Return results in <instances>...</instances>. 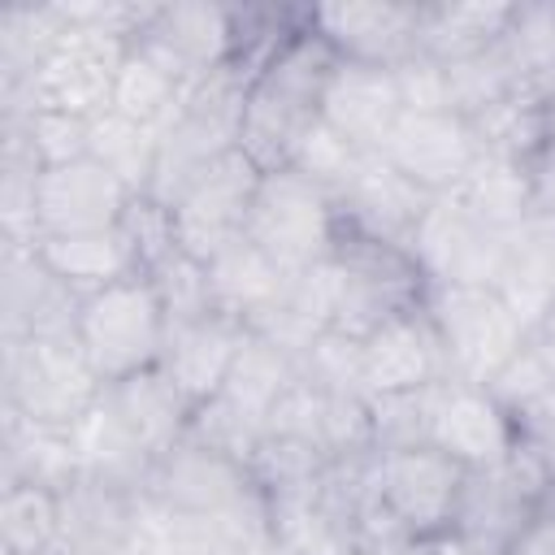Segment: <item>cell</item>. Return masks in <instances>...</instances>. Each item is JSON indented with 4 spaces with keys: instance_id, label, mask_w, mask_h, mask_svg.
Returning <instances> with one entry per match:
<instances>
[{
    "instance_id": "6da1fadb",
    "label": "cell",
    "mask_w": 555,
    "mask_h": 555,
    "mask_svg": "<svg viewBox=\"0 0 555 555\" xmlns=\"http://www.w3.org/2000/svg\"><path fill=\"white\" fill-rule=\"evenodd\" d=\"M334 69H338V56L308 26V17L256 69V78L247 82L238 147L260 165V173H278L291 165L299 139L321 121V100Z\"/></svg>"
},
{
    "instance_id": "7a4b0ae2",
    "label": "cell",
    "mask_w": 555,
    "mask_h": 555,
    "mask_svg": "<svg viewBox=\"0 0 555 555\" xmlns=\"http://www.w3.org/2000/svg\"><path fill=\"white\" fill-rule=\"evenodd\" d=\"M78 347L87 351L100 382H121L139 369L160 364L169 343V317L147 273L126 278L117 286H104L78 304L74 325Z\"/></svg>"
},
{
    "instance_id": "3957f363",
    "label": "cell",
    "mask_w": 555,
    "mask_h": 555,
    "mask_svg": "<svg viewBox=\"0 0 555 555\" xmlns=\"http://www.w3.org/2000/svg\"><path fill=\"white\" fill-rule=\"evenodd\" d=\"M4 408L35 421L74 429L104 395L100 373L91 369L78 338H22L4 343Z\"/></svg>"
},
{
    "instance_id": "277c9868",
    "label": "cell",
    "mask_w": 555,
    "mask_h": 555,
    "mask_svg": "<svg viewBox=\"0 0 555 555\" xmlns=\"http://www.w3.org/2000/svg\"><path fill=\"white\" fill-rule=\"evenodd\" d=\"M425 312L442 338L451 382L486 386L529 338L494 286H425Z\"/></svg>"
},
{
    "instance_id": "5b68a950",
    "label": "cell",
    "mask_w": 555,
    "mask_h": 555,
    "mask_svg": "<svg viewBox=\"0 0 555 555\" xmlns=\"http://www.w3.org/2000/svg\"><path fill=\"white\" fill-rule=\"evenodd\" d=\"M126 52H130V39L65 26L56 48L26 78V87L13 95H0V108H52V113L91 121L108 108Z\"/></svg>"
},
{
    "instance_id": "8992f818",
    "label": "cell",
    "mask_w": 555,
    "mask_h": 555,
    "mask_svg": "<svg viewBox=\"0 0 555 555\" xmlns=\"http://www.w3.org/2000/svg\"><path fill=\"white\" fill-rule=\"evenodd\" d=\"M247 238L264 256H273L286 273H304L325 256H334V243H338L334 195L295 169L264 173L247 217Z\"/></svg>"
},
{
    "instance_id": "52a82bcc",
    "label": "cell",
    "mask_w": 555,
    "mask_h": 555,
    "mask_svg": "<svg viewBox=\"0 0 555 555\" xmlns=\"http://www.w3.org/2000/svg\"><path fill=\"white\" fill-rule=\"evenodd\" d=\"M260 178H264L260 165L243 147L225 152L204 173H195L186 182V191L169 204V221H173L178 247L208 264L221 247L243 238L251 204H256V191H260Z\"/></svg>"
},
{
    "instance_id": "ba28073f",
    "label": "cell",
    "mask_w": 555,
    "mask_h": 555,
    "mask_svg": "<svg viewBox=\"0 0 555 555\" xmlns=\"http://www.w3.org/2000/svg\"><path fill=\"white\" fill-rule=\"evenodd\" d=\"M425 286H494L507 264V238L486 230L455 195H438L408 238Z\"/></svg>"
},
{
    "instance_id": "9c48e42d",
    "label": "cell",
    "mask_w": 555,
    "mask_h": 555,
    "mask_svg": "<svg viewBox=\"0 0 555 555\" xmlns=\"http://www.w3.org/2000/svg\"><path fill=\"white\" fill-rule=\"evenodd\" d=\"M377 156L390 160L421 191L451 195L481 160V139H477L473 121L455 108H434V113L403 108V117L395 121V130L386 134Z\"/></svg>"
},
{
    "instance_id": "30bf717a",
    "label": "cell",
    "mask_w": 555,
    "mask_h": 555,
    "mask_svg": "<svg viewBox=\"0 0 555 555\" xmlns=\"http://www.w3.org/2000/svg\"><path fill=\"white\" fill-rule=\"evenodd\" d=\"M143 494L182 516H230L264 499L247 464L195 447L186 438L152 464Z\"/></svg>"
},
{
    "instance_id": "8fae6325",
    "label": "cell",
    "mask_w": 555,
    "mask_h": 555,
    "mask_svg": "<svg viewBox=\"0 0 555 555\" xmlns=\"http://www.w3.org/2000/svg\"><path fill=\"white\" fill-rule=\"evenodd\" d=\"M464 473L468 468H460L438 447L386 451L377 455V499L386 503V512L399 520L408 538L425 542L451 529Z\"/></svg>"
},
{
    "instance_id": "7c38bea8",
    "label": "cell",
    "mask_w": 555,
    "mask_h": 555,
    "mask_svg": "<svg viewBox=\"0 0 555 555\" xmlns=\"http://www.w3.org/2000/svg\"><path fill=\"white\" fill-rule=\"evenodd\" d=\"M421 4L408 0H343L312 4L308 26L334 48L338 61L395 69L416 52Z\"/></svg>"
},
{
    "instance_id": "4fadbf2b",
    "label": "cell",
    "mask_w": 555,
    "mask_h": 555,
    "mask_svg": "<svg viewBox=\"0 0 555 555\" xmlns=\"http://www.w3.org/2000/svg\"><path fill=\"white\" fill-rule=\"evenodd\" d=\"M434 199L438 195L421 191L390 160H382L377 152H369L360 160V169L351 173V182L334 195L338 234H356V238L408 247V238L416 234V225H421V217L429 212Z\"/></svg>"
},
{
    "instance_id": "5bb4252c",
    "label": "cell",
    "mask_w": 555,
    "mask_h": 555,
    "mask_svg": "<svg viewBox=\"0 0 555 555\" xmlns=\"http://www.w3.org/2000/svg\"><path fill=\"white\" fill-rule=\"evenodd\" d=\"M126 182H117L104 165L91 156L39 169L35 178V225L39 234H87V230H113L126 221L130 204Z\"/></svg>"
},
{
    "instance_id": "9a60e30c",
    "label": "cell",
    "mask_w": 555,
    "mask_h": 555,
    "mask_svg": "<svg viewBox=\"0 0 555 555\" xmlns=\"http://www.w3.org/2000/svg\"><path fill=\"white\" fill-rule=\"evenodd\" d=\"M134 43L156 52L173 74H182L195 87L234 56V4H212V0L156 4L147 26L134 35Z\"/></svg>"
},
{
    "instance_id": "2e32d148",
    "label": "cell",
    "mask_w": 555,
    "mask_h": 555,
    "mask_svg": "<svg viewBox=\"0 0 555 555\" xmlns=\"http://www.w3.org/2000/svg\"><path fill=\"white\" fill-rule=\"evenodd\" d=\"M360 356H364L369 399L390 395V390H416V386L451 382L447 351H442V338L425 312V299L386 317L369 338H360Z\"/></svg>"
},
{
    "instance_id": "e0dca14e",
    "label": "cell",
    "mask_w": 555,
    "mask_h": 555,
    "mask_svg": "<svg viewBox=\"0 0 555 555\" xmlns=\"http://www.w3.org/2000/svg\"><path fill=\"white\" fill-rule=\"evenodd\" d=\"M78 295L52 278V269L35 256V247H4L0 264V312L4 343L22 338H74Z\"/></svg>"
},
{
    "instance_id": "ac0fdd59",
    "label": "cell",
    "mask_w": 555,
    "mask_h": 555,
    "mask_svg": "<svg viewBox=\"0 0 555 555\" xmlns=\"http://www.w3.org/2000/svg\"><path fill=\"white\" fill-rule=\"evenodd\" d=\"M429 447L451 455L460 468H494L516 447V421L507 408L494 403L486 386L447 382L438 395Z\"/></svg>"
},
{
    "instance_id": "d6986e66",
    "label": "cell",
    "mask_w": 555,
    "mask_h": 555,
    "mask_svg": "<svg viewBox=\"0 0 555 555\" xmlns=\"http://www.w3.org/2000/svg\"><path fill=\"white\" fill-rule=\"evenodd\" d=\"M104 408L117 416V425L152 455L160 460L165 451H173L186 438V421H191V399L182 395V386L169 377L165 364L139 369L121 382L104 386Z\"/></svg>"
},
{
    "instance_id": "ffe728a7",
    "label": "cell",
    "mask_w": 555,
    "mask_h": 555,
    "mask_svg": "<svg viewBox=\"0 0 555 555\" xmlns=\"http://www.w3.org/2000/svg\"><path fill=\"white\" fill-rule=\"evenodd\" d=\"M399 117H403V95H399L395 69L338 61L325 87V100H321V121L347 134L360 152H382Z\"/></svg>"
},
{
    "instance_id": "44dd1931",
    "label": "cell",
    "mask_w": 555,
    "mask_h": 555,
    "mask_svg": "<svg viewBox=\"0 0 555 555\" xmlns=\"http://www.w3.org/2000/svg\"><path fill=\"white\" fill-rule=\"evenodd\" d=\"M35 256L78 299H87V295H95L104 286H117V282L143 273V256L134 247V238L126 234V225L87 230V234H39L35 238Z\"/></svg>"
},
{
    "instance_id": "7402d4cb",
    "label": "cell",
    "mask_w": 555,
    "mask_h": 555,
    "mask_svg": "<svg viewBox=\"0 0 555 555\" xmlns=\"http://www.w3.org/2000/svg\"><path fill=\"white\" fill-rule=\"evenodd\" d=\"M243 334L247 330L234 317H225V312H212V317H199V321H186V325H173L169 330V343H165L160 364L182 386V395L191 399V408H199L204 399L221 395L225 373H230V364L238 356Z\"/></svg>"
},
{
    "instance_id": "603a6c76",
    "label": "cell",
    "mask_w": 555,
    "mask_h": 555,
    "mask_svg": "<svg viewBox=\"0 0 555 555\" xmlns=\"http://www.w3.org/2000/svg\"><path fill=\"white\" fill-rule=\"evenodd\" d=\"M0 460H4V486H43L65 494L82 477V455L74 442V429L61 425H35L4 408L0 421Z\"/></svg>"
},
{
    "instance_id": "cb8c5ba5",
    "label": "cell",
    "mask_w": 555,
    "mask_h": 555,
    "mask_svg": "<svg viewBox=\"0 0 555 555\" xmlns=\"http://www.w3.org/2000/svg\"><path fill=\"white\" fill-rule=\"evenodd\" d=\"M291 278L273 256H264L247 234L221 247L208 260V282H212V304L217 312L234 317L238 325H251L269 308H278L291 295Z\"/></svg>"
},
{
    "instance_id": "d4e9b609",
    "label": "cell",
    "mask_w": 555,
    "mask_h": 555,
    "mask_svg": "<svg viewBox=\"0 0 555 555\" xmlns=\"http://www.w3.org/2000/svg\"><path fill=\"white\" fill-rule=\"evenodd\" d=\"M494 291L507 299V308L525 330L542 321V312L555 304V225L551 221H529L507 238V264Z\"/></svg>"
},
{
    "instance_id": "484cf974",
    "label": "cell",
    "mask_w": 555,
    "mask_h": 555,
    "mask_svg": "<svg viewBox=\"0 0 555 555\" xmlns=\"http://www.w3.org/2000/svg\"><path fill=\"white\" fill-rule=\"evenodd\" d=\"M139 503L143 494L78 477L65 494H61V546H100V542H134V525H139ZM134 551V546H130Z\"/></svg>"
},
{
    "instance_id": "4316f807",
    "label": "cell",
    "mask_w": 555,
    "mask_h": 555,
    "mask_svg": "<svg viewBox=\"0 0 555 555\" xmlns=\"http://www.w3.org/2000/svg\"><path fill=\"white\" fill-rule=\"evenodd\" d=\"M512 9L516 4H421L416 52L442 65L477 56L503 39Z\"/></svg>"
},
{
    "instance_id": "83f0119b",
    "label": "cell",
    "mask_w": 555,
    "mask_h": 555,
    "mask_svg": "<svg viewBox=\"0 0 555 555\" xmlns=\"http://www.w3.org/2000/svg\"><path fill=\"white\" fill-rule=\"evenodd\" d=\"M191 95V82L182 74H173L156 52H147L143 43H130L121 69H117V82H113V100L108 108L147 126V130H165L182 104Z\"/></svg>"
},
{
    "instance_id": "f1b7e54d",
    "label": "cell",
    "mask_w": 555,
    "mask_h": 555,
    "mask_svg": "<svg viewBox=\"0 0 555 555\" xmlns=\"http://www.w3.org/2000/svg\"><path fill=\"white\" fill-rule=\"evenodd\" d=\"M0 139L4 156L26 160L35 169H52L87 156L91 121L52 108H0Z\"/></svg>"
},
{
    "instance_id": "f546056e",
    "label": "cell",
    "mask_w": 555,
    "mask_h": 555,
    "mask_svg": "<svg viewBox=\"0 0 555 555\" xmlns=\"http://www.w3.org/2000/svg\"><path fill=\"white\" fill-rule=\"evenodd\" d=\"M486 230L512 238L516 230H525L533 221V199H529V173L516 160L503 156H486L473 165V173L451 191Z\"/></svg>"
},
{
    "instance_id": "4dcf8cb0",
    "label": "cell",
    "mask_w": 555,
    "mask_h": 555,
    "mask_svg": "<svg viewBox=\"0 0 555 555\" xmlns=\"http://www.w3.org/2000/svg\"><path fill=\"white\" fill-rule=\"evenodd\" d=\"M74 442H78V455H82V477L117 486V490H130V494H143L147 473H152L156 460L117 425V416L104 408V395L74 425Z\"/></svg>"
},
{
    "instance_id": "1f68e13d",
    "label": "cell",
    "mask_w": 555,
    "mask_h": 555,
    "mask_svg": "<svg viewBox=\"0 0 555 555\" xmlns=\"http://www.w3.org/2000/svg\"><path fill=\"white\" fill-rule=\"evenodd\" d=\"M87 156L95 165H104L117 182H126L130 195H147L152 191V178H156L160 130H147V126H139V121L104 108L100 117H91Z\"/></svg>"
},
{
    "instance_id": "d6a6232c",
    "label": "cell",
    "mask_w": 555,
    "mask_h": 555,
    "mask_svg": "<svg viewBox=\"0 0 555 555\" xmlns=\"http://www.w3.org/2000/svg\"><path fill=\"white\" fill-rule=\"evenodd\" d=\"M65 35V17L56 4H13L0 13V95L26 87L35 65Z\"/></svg>"
},
{
    "instance_id": "836d02e7",
    "label": "cell",
    "mask_w": 555,
    "mask_h": 555,
    "mask_svg": "<svg viewBox=\"0 0 555 555\" xmlns=\"http://www.w3.org/2000/svg\"><path fill=\"white\" fill-rule=\"evenodd\" d=\"M299 377V364L282 351V347H273V343H264L260 334H243V343H238V356H234V364H230V373H225V386H221V395L225 399H234L243 412H251L256 421H269V412H273V403L291 390V382Z\"/></svg>"
},
{
    "instance_id": "e575fe53",
    "label": "cell",
    "mask_w": 555,
    "mask_h": 555,
    "mask_svg": "<svg viewBox=\"0 0 555 555\" xmlns=\"http://www.w3.org/2000/svg\"><path fill=\"white\" fill-rule=\"evenodd\" d=\"M61 546V494L43 486L0 490V555H43Z\"/></svg>"
},
{
    "instance_id": "d590c367",
    "label": "cell",
    "mask_w": 555,
    "mask_h": 555,
    "mask_svg": "<svg viewBox=\"0 0 555 555\" xmlns=\"http://www.w3.org/2000/svg\"><path fill=\"white\" fill-rule=\"evenodd\" d=\"M499 43L516 65L520 87L546 100V91L555 87V4H516Z\"/></svg>"
},
{
    "instance_id": "8d00e7d4",
    "label": "cell",
    "mask_w": 555,
    "mask_h": 555,
    "mask_svg": "<svg viewBox=\"0 0 555 555\" xmlns=\"http://www.w3.org/2000/svg\"><path fill=\"white\" fill-rule=\"evenodd\" d=\"M447 382L434 386H416V390H390V395H373L369 399V421H373V451H412V447H429L434 438V412H438V395Z\"/></svg>"
},
{
    "instance_id": "74e56055",
    "label": "cell",
    "mask_w": 555,
    "mask_h": 555,
    "mask_svg": "<svg viewBox=\"0 0 555 555\" xmlns=\"http://www.w3.org/2000/svg\"><path fill=\"white\" fill-rule=\"evenodd\" d=\"M468 121H473L486 156H503V160H516V165H529L533 152L546 143L538 95H507V100L490 104L486 113H477Z\"/></svg>"
},
{
    "instance_id": "f35d334b",
    "label": "cell",
    "mask_w": 555,
    "mask_h": 555,
    "mask_svg": "<svg viewBox=\"0 0 555 555\" xmlns=\"http://www.w3.org/2000/svg\"><path fill=\"white\" fill-rule=\"evenodd\" d=\"M447 82H451V104H455V113H464V117H477V113H486L490 104H499V100H507V95H529V91L520 87L516 65H512L507 52H503V43H494V48H486V52H477V56H464V61L447 65Z\"/></svg>"
},
{
    "instance_id": "ab89813d",
    "label": "cell",
    "mask_w": 555,
    "mask_h": 555,
    "mask_svg": "<svg viewBox=\"0 0 555 555\" xmlns=\"http://www.w3.org/2000/svg\"><path fill=\"white\" fill-rule=\"evenodd\" d=\"M186 442L208 447V451H217V455H230V460H238V464H251L256 447L264 442V421H256L251 412H243L234 399L212 395V399H204L199 408H191Z\"/></svg>"
},
{
    "instance_id": "60d3db41",
    "label": "cell",
    "mask_w": 555,
    "mask_h": 555,
    "mask_svg": "<svg viewBox=\"0 0 555 555\" xmlns=\"http://www.w3.org/2000/svg\"><path fill=\"white\" fill-rule=\"evenodd\" d=\"M160 304H165V317H169V330L173 325H186V321H199V317H212L217 304H212V282H208V264L186 256L182 247H173L165 260H156L147 269Z\"/></svg>"
},
{
    "instance_id": "b9f144b4",
    "label": "cell",
    "mask_w": 555,
    "mask_h": 555,
    "mask_svg": "<svg viewBox=\"0 0 555 555\" xmlns=\"http://www.w3.org/2000/svg\"><path fill=\"white\" fill-rule=\"evenodd\" d=\"M364 156H369V152H360V147H356L347 134H338L330 121H317V126L299 139V147H295V156H291L286 169H295V173H304L308 182H317L321 191L338 195V191L351 182V173L360 169Z\"/></svg>"
},
{
    "instance_id": "7bdbcfd3",
    "label": "cell",
    "mask_w": 555,
    "mask_h": 555,
    "mask_svg": "<svg viewBox=\"0 0 555 555\" xmlns=\"http://www.w3.org/2000/svg\"><path fill=\"white\" fill-rule=\"evenodd\" d=\"M299 377L308 386H317L321 395H364V356H360V338H347L338 330L317 334V343L299 356Z\"/></svg>"
},
{
    "instance_id": "ee69618b",
    "label": "cell",
    "mask_w": 555,
    "mask_h": 555,
    "mask_svg": "<svg viewBox=\"0 0 555 555\" xmlns=\"http://www.w3.org/2000/svg\"><path fill=\"white\" fill-rule=\"evenodd\" d=\"M486 390L494 395V403L499 408H507L512 416H520L525 408H533L542 395H551L555 390V373H551V364L542 360V351L525 338L520 343V351L486 382Z\"/></svg>"
},
{
    "instance_id": "f6af8a7d",
    "label": "cell",
    "mask_w": 555,
    "mask_h": 555,
    "mask_svg": "<svg viewBox=\"0 0 555 555\" xmlns=\"http://www.w3.org/2000/svg\"><path fill=\"white\" fill-rule=\"evenodd\" d=\"M395 82L403 95V108L412 113H434V108H455L451 104V82H447V65L434 56L412 52L403 65H395Z\"/></svg>"
},
{
    "instance_id": "bcb514c9",
    "label": "cell",
    "mask_w": 555,
    "mask_h": 555,
    "mask_svg": "<svg viewBox=\"0 0 555 555\" xmlns=\"http://www.w3.org/2000/svg\"><path fill=\"white\" fill-rule=\"evenodd\" d=\"M512 421H516V438L546 464V473H551V481H555V390L542 395L533 408H525V412L512 416Z\"/></svg>"
},
{
    "instance_id": "7dc6e473",
    "label": "cell",
    "mask_w": 555,
    "mask_h": 555,
    "mask_svg": "<svg viewBox=\"0 0 555 555\" xmlns=\"http://www.w3.org/2000/svg\"><path fill=\"white\" fill-rule=\"evenodd\" d=\"M529 173V199H533V221L555 225V143H542L533 160L525 165Z\"/></svg>"
},
{
    "instance_id": "c3c4849f",
    "label": "cell",
    "mask_w": 555,
    "mask_h": 555,
    "mask_svg": "<svg viewBox=\"0 0 555 555\" xmlns=\"http://www.w3.org/2000/svg\"><path fill=\"white\" fill-rule=\"evenodd\" d=\"M507 555H555V503L520 533V542Z\"/></svg>"
},
{
    "instance_id": "681fc988",
    "label": "cell",
    "mask_w": 555,
    "mask_h": 555,
    "mask_svg": "<svg viewBox=\"0 0 555 555\" xmlns=\"http://www.w3.org/2000/svg\"><path fill=\"white\" fill-rule=\"evenodd\" d=\"M529 343L542 351V360L551 364V373H555V304L542 312V321L529 330Z\"/></svg>"
},
{
    "instance_id": "f907efd6",
    "label": "cell",
    "mask_w": 555,
    "mask_h": 555,
    "mask_svg": "<svg viewBox=\"0 0 555 555\" xmlns=\"http://www.w3.org/2000/svg\"><path fill=\"white\" fill-rule=\"evenodd\" d=\"M421 546H425V555H490V551H481V546H473V542H464V538H455V533L425 538Z\"/></svg>"
},
{
    "instance_id": "816d5d0a",
    "label": "cell",
    "mask_w": 555,
    "mask_h": 555,
    "mask_svg": "<svg viewBox=\"0 0 555 555\" xmlns=\"http://www.w3.org/2000/svg\"><path fill=\"white\" fill-rule=\"evenodd\" d=\"M351 555H425V546L416 538H403V542H382V546H356Z\"/></svg>"
},
{
    "instance_id": "f5cc1de1",
    "label": "cell",
    "mask_w": 555,
    "mask_h": 555,
    "mask_svg": "<svg viewBox=\"0 0 555 555\" xmlns=\"http://www.w3.org/2000/svg\"><path fill=\"white\" fill-rule=\"evenodd\" d=\"M65 555H134V551L121 542H100V546H69Z\"/></svg>"
},
{
    "instance_id": "db71d44e",
    "label": "cell",
    "mask_w": 555,
    "mask_h": 555,
    "mask_svg": "<svg viewBox=\"0 0 555 555\" xmlns=\"http://www.w3.org/2000/svg\"><path fill=\"white\" fill-rule=\"evenodd\" d=\"M43 555H65V546H52V551H43Z\"/></svg>"
},
{
    "instance_id": "11a10c76",
    "label": "cell",
    "mask_w": 555,
    "mask_h": 555,
    "mask_svg": "<svg viewBox=\"0 0 555 555\" xmlns=\"http://www.w3.org/2000/svg\"><path fill=\"white\" fill-rule=\"evenodd\" d=\"M269 555H278V551H269Z\"/></svg>"
}]
</instances>
